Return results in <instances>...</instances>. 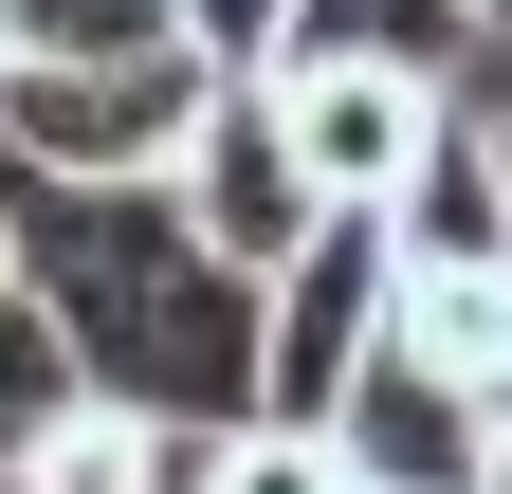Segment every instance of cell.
Instances as JSON below:
<instances>
[{
  "label": "cell",
  "mask_w": 512,
  "mask_h": 494,
  "mask_svg": "<svg viewBox=\"0 0 512 494\" xmlns=\"http://www.w3.org/2000/svg\"><path fill=\"white\" fill-rule=\"evenodd\" d=\"M19 293L92 403H165L202 440L256 421V275L165 183H19Z\"/></svg>",
  "instance_id": "obj_1"
},
{
  "label": "cell",
  "mask_w": 512,
  "mask_h": 494,
  "mask_svg": "<svg viewBox=\"0 0 512 494\" xmlns=\"http://www.w3.org/2000/svg\"><path fill=\"white\" fill-rule=\"evenodd\" d=\"M220 55L147 37V55H0V183H165L202 129Z\"/></svg>",
  "instance_id": "obj_2"
},
{
  "label": "cell",
  "mask_w": 512,
  "mask_h": 494,
  "mask_svg": "<svg viewBox=\"0 0 512 494\" xmlns=\"http://www.w3.org/2000/svg\"><path fill=\"white\" fill-rule=\"evenodd\" d=\"M165 202L202 220V238H220V257H238L256 293H275V275L311 257V238L348 220L330 183L293 165V129H275V74H220V92H202V129H183V165H165Z\"/></svg>",
  "instance_id": "obj_3"
},
{
  "label": "cell",
  "mask_w": 512,
  "mask_h": 494,
  "mask_svg": "<svg viewBox=\"0 0 512 494\" xmlns=\"http://www.w3.org/2000/svg\"><path fill=\"white\" fill-rule=\"evenodd\" d=\"M384 312H403L384 220H330L275 293H256V421H330V403H348V366L384 348Z\"/></svg>",
  "instance_id": "obj_4"
},
{
  "label": "cell",
  "mask_w": 512,
  "mask_h": 494,
  "mask_svg": "<svg viewBox=\"0 0 512 494\" xmlns=\"http://www.w3.org/2000/svg\"><path fill=\"white\" fill-rule=\"evenodd\" d=\"M330 458L366 476V494H494V458H512V421L458 385V366H421L403 330H384L366 366H348V403H330Z\"/></svg>",
  "instance_id": "obj_5"
},
{
  "label": "cell",
  "mask_w": 512,
  "mask_h": 494,
  "mask_svg": "<svg viewBox=\"0 0 512 494\" xmlns=\"http://www.w3.org/2000/svg\"><path fill=\"white\" fill-rule=\"evenodd\" d=\"M366 220H384V257H403V275H512V55L439 110V147L384 183Z\"/></svg>",
  "instance_id": "obj_6"
},
{
  "label": "cell",
  "mask_w": 512,
  "mask_h": 494,
  "mask_svg": "<svg viewBox=\"0 0 512 494\" xmlns=\"http://www.w3.org/2000/svg\"><path fill=\"white\" fill-rule=\"evenodd\" d=\"M256 74H275V129H293V165L330 183L348 220H366L384 183L439 147V110H458V92H421V74H366V55H256Z\"/></svg>",
  "instance_id": "obj_7"
},
{
  "label": "cell",
  "mask_w": 512,
  "mask_h": 494,
  "mask_svg": "<svg viewBox=\"0 0 512 494\" xmlns=\"http://www.w3.org/2000/svg\"><path fill=\"white\" fill-rule=\"evenodd\" d=\"M202 458H220L202 421H165V403H92V385H74V403L19 440V476H0V494H202Z\"/></svg>",
  "instance_id": "obj_8"
},
{
  "label": "cell",
  "mask_w": 512,
  "mask_h": 494,
  "mask_svg": "<svg viewBox=\"0 0 512 494\" xmlns=\"http://www.w3.org/2000/svg\"><path fill=\"white\" fill-rule=\"evenodd\" d=\"M275 55H366V74L476 92L494 55H512V19H494V0H293V37H275Z\"/></svg>",
  "instance_id": "obj_9"
},
{
  "label": "cell",
  "mask_w": 512,
  "mask_h": 494,
  "mask_svg": "<svg viewBox=\"0 0 512 494\" xmlns=\"http://www.w3.org/2000/svg\"><path fill=\"white\" fill-rule=\"evenodd\" d=\"M384 330H403L421 366H458V385L512 421V275H403V312H384Z\"/></svg>",
  "instance_id": "obj_10"
},
{
  "label": "cell",
  "mask_w": 512,
  "mask_h": 494,
  "mask_svg": "<svg viewBox=\"0 0 512 494\" xmlns=\"http://www.w3.org/2000/svg\"><path fill=\"white\" fill-rule=\"evenodd\" d=\"M202 494H366V476L330 458V421H238V440L202 458Z\"/></svg>",
  "instance_id": "obj_11"
},
{
  "label": "cell",
  "mask_w": 512,
  "mask_h": 494,
  "mask_svg": "<svg viewBox=\"0 0 512 494\" xmlns=\"http://www.w3.org/2000/svg\"><path fill=\"white\" fill-rule=\"evenodd\" d=\"M147 37H183L165 0H0V55H147Z\"/></svg>",
  "instance_id": "obj_12"
},
{
  "label": "cell",
  "mask_w": 512,
  "mask_h": 494,
  "mask_svg": "<svg viewBox=\"0 0 512 494\" xmlns=\"http://www.w3.org/2000/svg\"><path fill=\"white\" fill-rule=\"evenodd\" d=\"M55 403H74V348L37 330V293H0V476H19V440H37Z\"/></svg>",
  "instance_id": "obj_13"
},
{
  "label": "cell",
  "mask_w": 512,
  "mask_h": 494,
  "mask_svg": "<svg viewBox=\"0 0 512 494\" xmlns=\"http://www.w3.org/2000/svg\"><path fill=\"white\" fill-rule=\"evenodd\" d=\"M165 19H183V37H202V55H220V74H256V55H275V37H293V0H165Z\"/></svg>",
  "instance_id": "obj_14"
},
{
  "label": "cell",
  "mask_w": 512,
  "mask_h": 494,
  "mask_svg": "<svg viewBox=\"0 0 512 494\" xmlns=\"http://www.w3.org/2000/svg\"><path fill=\"white\" fill-rule=\"evenodd\" d=\"M0 293H19V183H0Z\"/></svg>",
  "instance_id": "obj_15"
},
{
  "label": "cell",
  "mask_w": 512,
  "mask_h": 494,
  "mask_svg": "<svg viewBox=\"0 0 512 494\" xmlns=\"http://www.w3.org/2000/svg\"><path fill=\"white\" fill-rule=\"evenodd\" d=\"M494 19H512V0H494Z\"/></svg>",
  "instance_id": "obj_16"
}]
</instances>
